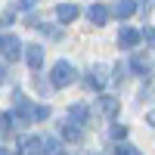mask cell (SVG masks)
Masks as SVG:
<instances>
[{
    "label": "cell",
    "mask_w": 155,
    "mask_h": 155,
    "mask_svg": "<svg viewBox=\"0 0 155 155\" xmlns=\"http://www.w3.org/2000/svg\"><path fill=\"white\" fill-rule=\"evenodd\" d=\"M74 78H78L74 65L62 59V62H56V65H53V74H50V84H53V87H68V84H74Z\"/></svg>",
    "instance_id": "6da1fadb"
},
{
    "label": "cell",
    "mask_w": 155,
    "mask_h": 155,
    "mask_svg": "<svg viewBox=\"0 0 155 155\" xmlns=\"http://www.w3.org/2000/svg\"><path fill=\"white\" fill-rule=\"evenodd\" d=\"M87 16H90V22H93V25H106V22H109V6L93 3V6L87 9Z\"/></svg>",
    "instance_id": "52a82bcc"
},
{
    "label": "cell",
    "mask_w": 155,
    "mask_h": 155,
    "mask_svg": "<svg viewBox=\"0 0 155 155\" xmlns=\"http://www.w3.org/2000/svg\"><path fill=\"white\" fill-rule=\"evenodd\" d=\"M99 109L106 112V115H115V112H118V99H112V96H102V99H99Z\"/></svg>",
    "instance_id": "4fadbf2b"
},
{
    "label": "cell",
    "mask_w": 155,
    "mask_h": 155,
    "mask_svg": "<svg viewBox=\"0 0 155 155\" xmlns=\"http://www.w3.org/2000/svg\"><path fill=\"white\" fill-rule=\"evenodd\" d=\"M112 155H143V152H140L137 146H127V143H124V146H118V149H115Z\"/></svg>",
    "instance_id": "5bb4252c"
},
{
    "label": "cell",
    "mask_w": 155,
    "mask_h": 155,
    "mask_svg": "<svg viewBox=\"0 0 155 155\" xmlns=\"http://www.w3.org/2000/svg\"><path fill=\"white\" fill-rule=\"evenodd\" d=\"M143 37H146L152 47H155V28H143Z\"/></svg>",
    "instance_id": "ac0fdd59"
},
{
    "label": "cell",
    "mask_w": 155,
    "mask_h": 155,
    "mask_svg": "<svg viewBox=\"0 0 155 155\" xmlns=\"http://www.w3.org/2000/svg\"><path fill=\"white\" fill-rule=\"evenodd\" d=\"M44 118H50V109L47 106H34V121H44Z\"/></svg>",
    "instance_id": "2e32d148"
},
{
    "label": "cell",
    "mask_w": 155,
    "mask_h": 155,
    "mask_svg": "<svg viewBox=\"0 0 155 155\" xmlns=\"http://www.w3.org/2000/svg\"><path fill=\"white\" fill-rule=\"evenodd\" d=\"M25 59H28V65L37 71V68L44 65V47H41V44H31V47H28V53H25Z\"/></svg>",
    "instance_id": "8992f818"
},
{
    "label": "cell",
    "mask_w": 155,
    "mask_h": 155,
    "mask_svg": "<svg viewBox=\"0 0 155 155\" xmlns=\"http://www.w3.org/2000/svg\"><path fill=\"white\" fill-rule=\"evenodd\" d=\"M3 78H6V74H3V65H0V81H3Z\"/></svg>",
    "instance_id": "44dd1931"
},
{
    "label": "cell",
    "mask_w": 155,
    "mask_h": 155,
    "mask_svg": "<svg viewBox=\"0 0 155 155\" xmlns=\"http://www.w3.org/2000/svg\"><path fill=\"white\" fill-rule=\"evenodd\" d=\"M140 37H143V31H137V28H130V25H124V28L118 31V47H121V50L137 47V44H140Z\"/></svg>",
    "instance_id": "7a4b0ae2"
},
{
    "label": "cell",
    "mask_w": 155,
    "mask_h": 155,
    "mask_svg": "<svg viewBox=\"0 0 155 155\" xmlns=\"http://www.w3.org/2000/svg\"><path fill=\"white\" fill-rule=\"evenodd\" d=\"M34 6H37V0H16V9H22V12H28Z\"/></svg>",
    "instance_id": "9a60e30c"
},
{
    "label": "cell",
    "mask_w": 155,
    "mask_h": 155,
    "mask_svg": "<svg viewBox=\"0 0 155 155\" xmlns=\"http://www.w3.org/2000/svg\"><path fill=\"white\" fill-rule=\"evenodd\" d=\"M0 47H3V56L6 59H19V53H22V44H19L16 34H6L3 41H0Z\"/></svg>",
    "instance_id": "3957f363"
},
{
    "label": "cell",
    "mask_w": 155,
    "mask_h": 155,
    "mask_svg": "<svg viewBox=\"0 0 155 155\" xmlns=\"http://www.w3.org/2000/svg\"><path fill=\"white\" fill-rule=\"evenodd\" d=\"M149 124H152V127H155V112H149Z\"/></svg>",
    "instance_id": "ffe728a7"
},
{
    "label": "cell",
    "mask_w": 155,
    "mask_h": 155,
    "mask_svg": "<svg viewBox=\"0 0 155 155\" xmlns=\"http://www.w3.org/2000/svg\"><path fill=\"white\" fill-rule=\"evenodd\" d=\"M0 155H16V152H12V149H0Z\"/></svg>",
    "instance_id": "d6986e66"
},
{
    "label": "cell",
    "mask_w": 155,
    "mask_h": 155,
    "mask_svg": "<svg viewBox=\"0 0 155 155\" xmlns=\"http://www.w3.org/2000/svg\"><path fill=\"white\" fill-rule=\"evenodd\" d=\"M62 137L71 140V143H74V140H81V124H74V121L65 118V124H62Z\"/></svg>",
    "instance_id": "30bf717a"
},
{
    "label": "cell",
    "mask_w": 155,
    "mask_h": 155,
    "mask_svg": "<svg viewBox=\"0 0 155 155\" xmlns=\"http://www.w3.org/2000/svg\"><path fill=\"white\" fill-rule=\"evenodd\" d=\"M0 121H3V115H0Z\"/></svg>",
    "instance_id": "7402d4cb"
},
{
    "label": "cell",
    "mask_w": 155,
    "mask_h": 155,
    "mask_svg": "<svg viewBox=\"0 0 155 155\" xmlns=\"http://www.w3.org/2000/svg\"><path fill=\"white\" fill-rule=\"evenodd\" d=\"M41 152H44V140H37V137L22 140V155H41Z\"/></svg>",
    "instance_id": "9c48e42d"
},
{
    "label": "cell",
    "mask_w": 155,
    "mask_h": 155,
    "mask_svg": "<svg viewBox=\"0 0 155 155\" xmlns=\"http://www.w3.org/2000/svg\"><path fill=\"white\" fill-rule=\"evenodd\" d=\"M87 118H90V109L84 106V102H74V106L68 109V121H74V124H87Z\"/></svg>",
    "instance_id": "277c9868"
},
{
    "label": "cell",
    "mask_w": 155,
    "mask_h": 155,
    "mask_svg": "<svg viewBox=\"0 0 155 155\" xmlns=\"http://www.w3.org/2000/svg\"><path fill=\"white\" fill-rule=\"evenodd\" d=\"M130 68H134V74L146 78V74H149V62H146V56H140V53H137V56L130 59Z\"/></svg>",
    "instance_id": "8fae6325"
},
{
    "label": "cell",
    "mask_w": 155,
    "mask_h": 155,
    "mask_svg": "<svg viewBox=\"0 0 155 155\" xmlns=\"http://www.w3.org/2000/svg\"><path fill=\"white\" fill-rule=\"evenodd\" d=\"M112 137H115V140H124V137H127V127L115 124V127H112Z\"/></svg>",
    "instance_id": "e0dca14e"
},
{
    "label": "cell",
    "mask_w": 155,
    "mask_h": 155,
    "mask_svg": "<svg viewBox=\"0 0 155 155\" xmlns=\"http://www.w3.org/2000/svg\"><path fill=\"white\" fill-rule=\"evenodd\" d=\"M102 84H106V81H102V71H99V68L87 74V87H90V90H102Z\"/></svg>",
    "instance_id": "7c38bea8"
},
{
    "label": "cell",
    "mask_w": 155,
    "mask_h": 155,
    "mask_svg": "<svg viewBox=\"0 0 155 155\" xmlns=\"http://www.w3.org/2000/svg\"><path fill=\"white\" fill-rule=\"evenodd\" d=\"M78 12H81V9H78L74 3H59V6H56V16H59V22H62V25L74 22V19H78Z\"/></svg>",
    "instance_id": "5b68a950"
},
{
    "label": "cell",
    "mask_w": 155,
    "mask_h": 155,
    "mask_svg": "<svg viewBox=\"0 0 155 155\" xmlns=\"http://www.w3.org/2000/svg\"><path fill=\"white\" fill-rule=\"evenodd\" d=\"M137 0H118V3H115V16H118V19H130L134 16V12H137Z\"/></svg>",
    "instance_id": "ba28073f"
}]
</instances>
